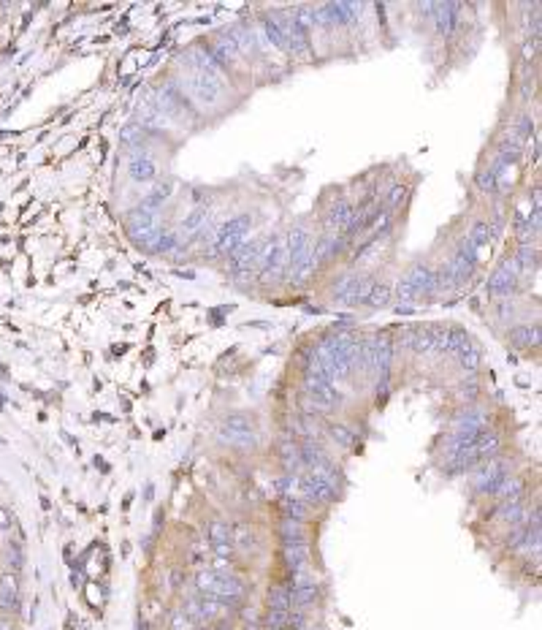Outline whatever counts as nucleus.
Returning a JSON list of instances; mask_svg holds the SVG:
<instances>
[{
	"label": "nucleus",
	"instance_id": "13d9d810",
	"mask_svg": "<svg viewBox=\"0 0 542 630\" xmlns=\"http://www.w3.org/2000/svg\"><path fill=\"white\" fill-rule=\"evenodd\" d=\"M301 630H307V628H301Z\"/></svg>",
	"mask_w": 542,
	"mask_h": 630
},
{
	"label": "nucleus",
	"instance_id": "a878e982",
	"mask_svg": "<svg viewBox=\"0 0 542 630\" xmlns=\"http://www.w3.org/2000/svg\"><path fill=\"white\" fill-rule=\"evenodd\" d=\"M345 237L342 234H331V231H325L323 237L315 239V255H318V264L323 261H331V258H336V253L345 248Z\"/></svg>",
	"mask_w": 542,
	"mask_h": 630
},
{
	"label": "nucleus",
	"instance_id": "79ce46f5",
	"mask_svg": "<svg viewBox=\"0 0 542 630\" xmlns=\"http://www.w3.org/2000/svg\"><path fill=\"white\" fill-rule=\"evenodd\" d=\"M288 617H291V611H274V608H269V611H266V617H263V628L266 630H285L288 628Z\"/></svg>",
	"mask_w": 542,
	"mask_h": 630
},
{
	"label": "nucleus",
	"instance_id": "2eb2a0df",
	"mask_svg": "<svg viewBox=\"0 0 542 630\" xmlns=\"http://www.w3.org/2000/svg\"><path fill=\"white\" fill-rule=\"evenodd\" d=\"M353 220H355V204L350 202L347 196H339V199H334L331 207H328L323 226H325V231H331V234H345L347 228L353 226Z\"/></svg>",
	"mask_w": 542,
	"mask_h": 630
},
{
	"label": "nucleus",
	"instance_id": "423d86ee",
	"mask_svg": "<svg viewBox=\"0 0 542 630\" xmlns=\"http://www.w3.org/2000/svg\"><path fill=\"white\" fill-rule=\"evenodd\" d=\"M261 248H263V239H247L242 248L231 253L225 258V269L228 275L236 280V283H252L258 278V255H261Z\"/></svg>",
	"mask_w": 542,
	"mask_h": 630
},
{
	"label": "nucleus",
	"instance_id": "f257e3e1",
	"mask_svg": "<svg viewBox=\"0 0 542 630\" xmlns=\"http://www.w3.org/2000/svg\"><path fill=\"white\" fill-rule=\"evenodd\" d=\"M394 297L398 299V304H410L415 299H431V297H440V288H437V269L426 261H415L401 280L396 283Z\"/></svg>",
	"mask_w": 542,
	"mask_h": 630
},
{
	"label": "nucleus",
	"instance_id": "6e6d98bb",
	"mask_svg": "<svg viewBox=\"0 0 542 630\" xmlns=\"http://www.w3.org/2000/svg\"><path fill=\"white\" fill-rule=\"evenodd\" d=\"M136 630H147V625H144V620H141V617L136 620Z\"/></svg>",
	"mask_w": 542,
	"mask_h": 630
},
{
	"label": "nucleus",
	"instance_id": "b1692460",
	"mask_svg": "<svg viewBox=\"0 0 542 630\" xmlns=\"http://www.w3.org/2000/svg\"><path fill=\"white\" fill-rule=\"evenodd\" d=\"M507 343L513 348H540V324H518L507 331Z\"/></svg>",
	"mask_w": 542,
	"mask_h": 630
},
{
	"label": "nucleus",
	"instance_id": "c85d7f7f",
	"mask_svg": "<svg viewBox=\"0 0 542 630\" xmlns=\"http://www.w3.org/2000/svg\"><path fill=\"white\" fill-rule=\"evenodd\" d=\"M472 345L469 340V331L461 327H447V343H444V356H461Z\"/></svg>",
	"mask_w": 542,
	"mask_h": 630
},
{
	"label": "nucleus",
	"instance_id": "72a5a7b5",
	"mask_svg": "<svg viewBox=\"0 0 542 630\" xmlns=\"http://www.w3.org/2000/svg\"><path fill=\"white\" fill-rule=\"evenodd\" d=\"M209 223V209L206 207H196L185 220H182V226H179V231H182V237H196V234H201V228Z\"/></svg>",
	"mask_w": 542,
	"mask_h": 630
},
{
	"label": "nucleus",
	"instance_id": "a19ab883",
	"mask_svg": "<svg viewBox=\"0 0 542 630\" xmlns=\"http://www.w3.org/2000/svg\"><path fill=\"white\" fill-rule=\"evenodd\" d=\"M233 546H239L242 552H252L255 549V532L247 530L245 525H239L233 530Z\"/></svg>",
	"mask_w": 542,
	"mask_h": 630
},
{
	"label": "nucleus",
	"instance_id": "603ef678",
	"mask_svg": "<svg viewBox=\"0 0 542 630\" xmlns=\"http://www.w3.org/2000/svg\"><path fill=\"white\" fill-rule=\"evenodd\" d=\"M152 497H155V486L147 483V486H144V503H152Z\"/></svg>",
	"mask_w": 542,
	"mask_h": 630
},
{
	"label": "nucleus",
	"instance_id": "a211bd4d",
	"mask_svg": "<svg viewBox=\"0 0 542 630\" xmlns=\"http://www.w3.org/2000/svg\"><path fill=\"white\" fill-rule=\"evenodd\" d=\"M488 421H491V416H488V410L486 407H480V405H467L464 410H458L456 416H453V429L456 432H483V429H488Z\"/></svg>",
	"mask_w": 542,
	"mask_h": 630
},
{
	"label": "nucleus",
	"instance_id": "39448f33",
	"mask_svg": "<svg viewBox=\"0 0 542 630\" xmlns=\"http://www.w3.org/2000/svg\"><path fill=\"white\" fill-rule=\"evenodd\" d=\"M377 278L374 275H358V272H350L342 275L339 280H334L331 285V297L336 304H350V307H358V304H366L371 288H374Z\"/></svg>",
	"mask_w": 542,
	"mask_h": 630
},
{
	"label": "nucleus",
	"instance_id": "5701e85b",
	"mask_svg": "<svg viewBox=\"0 0 542 630\" xmlns=\"http://www.w3.org/2000/svg\"><path fill=\"white\" fill-rule=\"evenodd\" d=\"M277 451H279V459H282L285 470L293 476L298 467H301V449H298V440L293 437V432H282L279 435Z\"/></svg>",
	"mask_w": 542,
	"mask_h": 630
},
{
	"label": "nucleus",
	"instance_id": "7ed1b4c3",
	"mask_svg": "<svg viewBox=\"0 0 542 630\" xmlns=\"http://www.w3.org/2000/svg\"><path fill=\"white\" fill-rule=\"evenodd\" d=\"M285 278H288V248H285V237L277 234L271 239H263V248L258 255V280L263 285H274Z\"/></svg>",
	"mask_w": 542,
	"mask_h": 630
},
{
	"label": "nucleus",
	"instance_id": "bb28decb",
	"mask_svg": "<svg viewBox=\"0 0 542 630\" xmlns=\"http://www.w3.org/2000/svg\"><path fill=\"white\" fill-rule=\"evenodd\" d=\"M263 36H266V41L274 44L277 50L288 52V36H285V25H282V20L277 17V14H269V17H263Z\"/></svg>",
	"mask_w": 542,
	"mask_h": 630
},
{
	"label": "nucleus",
	"instance_id": "2f4dec72",
	"mask_svg": "<svg viewBox=\"0 0 542 630\" xmlns=\"http://www.w3.org/2000/svg\"><path fill=\"white\" fill-rule=\"evenodd\" d=\"M513 261H516V267H518V272H520V275H523V272L537 269V264H540V250H537V245H518Z\"/></svg>",
	"mask_w": 542,
	"mask_h": 630
},
{
	"label": "nucleus",
	"instance_id": "4d7b16f0",
	"mask_svg": "<svg viewBox=\"0 0 542 630\" xmlns=\"http://www.w3.org/2000/svg\"><path fill=\"white\" fill-rule=\"evenodd\" d=\"M0 407H3V397H0Z\"/></svg>",
	"mask_w": 542,
	"mask_h": 630
},
{
	"label": "nucleus",
	"instance_id": "de8ad7c7",
	"mask_svg": "<svg viewBox=\"0 0 542 630\" xmlns=\"http://www.w3.org/2000/svg\"><path fill=\"white\" fill-rule=\"evenodd\" d=\"M404 196H407V188H404V185H394V188L385 193V199H382V209L394 212L396 207L404 202Z\"/></svg>",
	"mask_w": 542,
	"mask_h": 630
},
{
	"label": "nucleus",
	"instance_id": "c756f323",
	"mask_svg": "<svg viewBox=\"0 0 542 630\" xmlns=\"http://www.w3.org/2000/svg\"><path fill=\"white\" fill-rule=\"evenodd\" d=\"M169 193H171V185L169 182H155V188L149 190L147 196L141 199V209H147V212H157L160 215V209H163V204L169 202Z\"/></svg>",
	"mask_w": 542,
	"mask_h": 630
},
{
	"label": "nucleus",
	"instance_id": "9b49d317",
	"mask_svg": "<svg viewBox=\"0 0 542 630\" xmlns=\"http://www.w3.org/2000/svg\"><path fill=\"white\" fill-rule=\"evenodd\" d=\"M518 278H520V272H518L516 261H513V255L510 258H504L496 269L491 272V278L486 283V291H488V297L493 299H513L518 291Z\"/></svg>",
	"mask_w": 542,
	"mask_h": 630
},
{
	"label": "nucleus",
	"instance_id": "dca6fc26",
	"mask_svg": "<svg viewBox=\"0 0 542 630\" xmlns=\"http://www.w3.org/2000/svg\"><path fill=\"white\" fill-rule=\"evenodd\" d=\"M291 595H293V606L307 611L320 598V581L315 579L309 571H304V573H298V576L291 579Z\"/></svg>",
	"mask_w": 542,
	"mask_h": 630
},
{
	"label": "nucleus",
	"instance_id": "a18cd8bd",
	"mask_svg": "<svg viewBox=\"0 0 542 630\" xmlns=\"http://www.w3.org/2000/svg\"><path fill=\"white\" fill-rule=\"evenodd\" d=\"M456 394H458V400H464L467 405H472L477 397H480V383L472 378V380H464V383H458V389H456Z\"/></svg>",
	"mask_w": 542,
	"mask_h": 630
},
{
	"label": "nucleus",
	"instance_id": "20e7f679",
	"mask_svg": "<svg viewBox=\"0 0 542 630\" xmlns=\"http://www.w3.org/2000/svg\"><path fill=\"white\" fill-rule=\"evenodd\" d=\"M125 228H127V237H130L141 250H147V253H155L157 239H160V234H163V228H160V215H157V212H147V209H141V207H136V209H130V212L125 215Z\"/></svg>",
	"mask_w": 542,
	"mask_h": 630
},
{
	"label": "nucleus",
	"instance_id": "1a4fd4ad",
	"mask_svg": "<svg viewBox=\"0 0 542 630\" xmlns=\"http://www.w3.org/2000/svg\"><path fill=\"white\" fill-rule=\"evenodd\" d=\"M187 93L196 98L201 106H217L225 96V82L220 74H203V71H190L187 74Z\"/></svg>",
	"mask_w": 542,
	"mask_h": 630
},
{
	"label": "nucleus",
	"instance_id": "412c9836",
	"mask_svg": "<svg viewBox=\"0 0 542 630\" xmlns=\"http://www.w3.org/2000/svg\"><path fill=\"white\" fill-rule=\"evenodd\" d=\"M315 242V234H312V228L307 226V223H296V226L291 228L288 234H285V248H288V267L296 261L298 255H304L307 248Z\"/></svg>",
	"mask_w": 542,
	"mask_h": 630
},
{
	"label": "nucleus",
	"instance_id": "37998d69",
	"mask_svg": "<svg viewBox=\"0 0 542 630\" xmlns=\"http://www.w3.org/2000/svg\"><path fill=\"white\" fill-rule=\"evenodd\" d=\"M499 177L502 174H496L493 169H483L480 174L474 177V185H477L483 193H493V190H496V185H499Z\"/></svg>",
	"mask_w": 542,
	"mask_h": 630
},
{
	"label": "nucleus",
	"instance_id": "9d476101",
	"mask_svg": "<svg viewBox=\"0 0 542 630\" xmlns=\"http://www.w3.org/2000/svg\"><path fill=\"white\" fill-rule=\"evenodd\" d=\"M507 476H510V462L504 456L496 454L488 462H483V465H477L472 470V489L477 495H488L491 497V492L499 486V481L507 479Z\"/></svg>",
	"mask_w": 542,
	"mask_h": 630
},
{
	"label": "nucleus",
	"instance_id": "09e8293b",
	"mask_svg": "<svg viewBox=\"0 0 542 630\" xmlns=\"http://www.w3.org/2000/svg\"><path fill=\"white\" fill-rule=\"evenodd\" d=\"M328 432H331L334 443H339L342 449H350V446L355 443V435H353V429H350V427H342V424H336V427H331Z\"/></svg>",
	"mask_w": 542,
	"mask_h": 630
},
{
	"label": "nucleus",
	"instance_id": "c03bdc74",
	"mask_svg": "<svg viewBox=\"0 0 542 630\" xmlns=\"http://www.w3.org/2000/svg\"><path fill=\"white\" fill-rule=\"evenodd\" d=\"M179 245H182V237H179V234H173V231H169V228H163V234H160V239H157V248H155V253H173Z\"/></svg>",
	"mask_w": 542,
	"mask_h": 630
},
{
	"label": "nucleus",
	"instance_id": "7c9ffc66",
	"mask_svg": "<svg viewBox=\"0 0 542 630\" xmlns=\"http://www.w3.org/2000/svg\"><path fill=\"white\" fill-rule=\"evenodd\" d=\"M518 495H526V483L523 479L518 476H507V479L499 481V486L491 492V497L499 503V500H507V497H518Z\"/></svg>",
	"mask_w": 542,
	"mask_h": 630
},
{
	"label": "nucleus",
	"instance_id": "f704fd0d",
	"mask_svg": "<svg viewBox=\"0 0 542 630\" xmlns=\"http://www.w3.org/2000/svg\"><path fill=\"white\" fill-rule=\"evenodd\" d=\"M410 351L415 353V356H434V334H431V327H415V337H412Z\"/></svg>",
	"mask_w": 542,
	"mask_h": 630
},
{
	"label": "nucleus",
	"instance_id": "c9c22d12",
	"mask_svg": "<svg viewBox=\"0 0 542 630\" xmlns=\"http://www.w3.org/2000/svg\"><path fill=\"white\" fill-rule=\"evenodd\" d=\"M391 302H394V285L385 283V280H377L374 288H371L369 299H366V304L374 307V310H382V307H388Z\"/></svg>",
	"mask_w": 542,
	"mask_h": 630
},
{
	"label": "nucleus",
	"instance_id": "e433bc0d",
	"mask_svg": "<svg viewBox=\"0 0 542 630\" xmlns=\"http://www.w3.org/2000/svg\"><path fill=\"white\" fill-rule=\"evenodd\" d=\"M309 473H315L318 479L325 481V483H328V486H334V489H336V486H339V481H342V473H339V467H336V465H334V462H331L328 456H325L323 462H318L315 467H309Z\"/></svg>",
	"mask_w": 542,
	"mask_h": 630
},
{
	"label": "nucleus",
	"instance_id": "6ab92c4d",
	"mask_svg": "<svg viewBox=\"0 0 542 630\" xmlns=\"http://www.w3.org/2000/svg\"><path fill=\"white\" fill-rule=\"evenodd\" d=\"M304 394H307V400H309V407H312V410H320V413H331V410H336V407L342 405V394L336 391L334 383H331V386L304 389ZM312 410H307V413H312Z\"/></svg>",
	"mask_w": 542,
	"mask_h": 630
},
{
	"label": "nucleus",
	"instance_id": "3c124183",
	"mask_svg": "<svg viewBox=\"0 0 542 630\" xmlns=\"http://www.w3.org/2000/svg\"><path fill=\"white\" fill-rule=\"evenodd\" d=\"M374 391H377V400H380V397H388V391H391V378H380V380H377Z\"/></svg>",
	"mask_w": 542,
	"mask_h": 630
},
{
	"label": "nucleus",
	"instance_id": "8fccbe9b",
	"mask_svg": "<svg viewBox=\"0 0 542 630\" xmlns=\"http://www.w3.org/2000/svg\"><path fill=\"white\" fill-rule=\"evenodd\" d=\"M171 630H193V620L185 614V608L171 611Z\"/></svg>",
	"mask_w": 542,
	"mask_h": 630
},
{
	"label": "nucleus",
	"instance_id": "49530a36",
	"mask_svg": "<svg viewBox=\"0 0 542 630\" xmlns=\"http://www.w3.org/2000/svg\"><path fill=\"white\" fill-rule=\"evenodd\" d=\"M6 560H8V568H11V573H20V571H22V562H25V555H22V543H11V541H8V552H6Z\"/></svg>",
	"mask_w": 542,
	"mask_h": 630
},
{
	"label": "nucleus",
	"instance_id": "ea45409f",
	"mask_svg": "<svg viewBox=\"0 0 542 630\" xmlns=\"http://www.w3.org/2000/svg\"><path fill=\"white\" fill-rule=\"evenodd\" d=\"M467 239L477 248V250H483L488 242H491V228H488V220H474L472 228H469Z\"/></svg>",
	"mask_w": 542,
	"mask_h": 630
},
{
	"label": "nucleus",
	"instance_id": "f03ea898",
	"mask_svg": "<svg viewBox=\"0 0 542 630\" xmlns=\"http://www.w3.org/2000/svg\"><path fill=\"white\" fill-rule=\"evenodd\" d=\"M196 587L201 595L220 598L231 606H236L247 595L245 581L236 579L233 573H222V571H198Z\"/></svg>",
	"mask_w": 542,
	"mask_h": 630
},
{
	"label": "nucleus",
	"instance_id": "0eeeda50",
	"mask_svg": "<svg viewBox=\"0 0 542 630\" xmlns=\"http://www.w3.org/2000/svg\"><path fill=\"white\" fill-rule=\"evenodd\" d=\"M249 228H252V218H249V215H236V218H231L228 223H222L220 231H217L215 239H212V255L228 258L236 248H242L247 242Z\"/></svg>",
	"mask_w": 542,
	"mask_h": 630
},
{
	"label": "nucleus",
	"instance_id": "864d4df0",
	"mask_svg": "<svg viewBox=\"0 0 542 630\" xmlns=\"http://www.w3.org/2000/svg\"><path fill=\"white\" fill-rule=\"evenodd\" d=\"M0 630H14L11 628V617H3V620H0Z\"/></svg>",
	"mask_w": 542,
	"mask_h": 630
},
{
	"label": "nucleus",
	"instance_id": "ddd939ff",
	"mask_svg": "<svg viewBox=\"0 0 542 630\" xmlns=\"http://www.w3.org/2000/svg\"><path fill=\"white\" fill-rule=\"evenodd\" d=\"M127 174L133 182H139V185H152V182H157V160H155V155L147 150V147H133V150L127 152Z\"/></svg>",
	"mask_w": 542,
	"mask_h": 630
},
{
	"label": "nucleus",
	"instance_id": "4468645a",
	"mask_svg": "<svg viewBox=\"0 0 542 630\" xmlns=\"http://www.w3.org/2000/svg\"><path fill=\"white\" fill-rule=\"evenodd\" d=\"M526 513H529V508H526V495H518V497H507V500H499V503L493 505V522L496 525H507V527H520V525H526Z\"/></svg>",
	"mask_w": 542,
	"mask_h": 630
},
{
	"label": "nucleus",
	"instance_id": "aec40b11",
	"mask_svg": "<svg viewBox=\"0 0 542 630\" xmlns=\"http://www.w3.org/2000/svg\"><path fill=\"white\" fill-rule=\"evenodd\" d=\"M20 611V576L6 571L0 576V614L14 617Z\"/></svg>",
	"mask_w": 542,
	"mask_h": 630
},
{
	"label": "nucleus",
	"instance_id": "58836bf2",
	"mask_svg": "<svg viewBox=\"0 0 542 630\" xmlns=\"http://www.w3.org/2000/svg\"><path fill=\"white\" fill-rule=\"evenodd\" d=\"M456 361H458V367H461L464 373L474 375V373L480 370V364H483V351H480L477 345H469V348L461 353V356H456Z\"/></svg>",
	"mask_w": 542,
	"mask_h": 630
},
{
	"label": "nucleus",
	"instance_id": "5fc2aeb1",
	"mask_svg": "<svg viewBox=\"0 0 542 630\" xmlns=\"http://www.w3.org/2000/svg\"><path fill=\"white\" fill-rule=\"evenodd\" d=\"M0 527H8V513L6 511H0Z\"/></svg>",
	"mask_w": 542,
	"mask_h": 630
},
{
	"label": "nucleus",
	"instance_id": "4c0bfd02",
	"mask_svg": "<svg viewBox=\"0 0 542 630\" xmlns=\"http://www.w3.org/2000/svg\"><path fill=\"white\" fill-rule=\"evenodd\" d=\"M279 538H282V546H291V543H298V541H307V532L301 527V522L282 519L279 522Z\"/></svg>",
	"mask_w": 542,
	"mask_h": 630
},
{
	"label": "nucleus",
	"instance_id": "4be33fe9",
	"mask_svg": "<svg viewBox=\"0 0 542 630\" xmlns=\"http://www.w3.org/2000/svg\"><path fill=\"white\" fill-rule=\"evenodd\" d=\"M282 562L291 573V579L309 571L307 562H309V538L307 541H298V543H291V546H282Z\"/></svg>",
	"mask_w": 542,
	"mask_h": 630
},
{
	"label": "nucleus",
	"instance_id": "f3484780",
	"mask_svg": "<svg viewBox=\"0 0 542 630\" xmlns=\"http://www.w3.org/2000/svg\"><path fill=\"white\" fill-rule=\"evenodd\" d=\"M431 22L437 27V36L450 38L458 30V25H461V6L458 3H434Z\"/></svg>",
	"mask_w": 542,
	"mask_h": 630
},
{
	"label": "nucleus",
	"instance_id": "cd10ccee",
	"mask_svg": "<svg viewBox=\"0 0 542 630\" xmlns=\"http://www.w3.org/2000/svg\"><path fill=\"white\" fill-rule=\"evenodd\" d=\"M269 608L274 611H293V595L291 581H277L269 587Z\"/></svg>",
	"mask_w": 542,
	"mask_h": 630
},
{
	"label": "nucleus",
	"instance_id": "393cba45",
	"mask_svg": "<svg viewBox=\"0 0 542 630\" xmlns=\"http://www.w3.org/2000/svg\"><path fill=\"white\" fill-rule=\"evenodd\" d=\"M209 541L217 555H231L233 552V527L225 519H212L209 522Z\"/></svg>",
	"mask_w": 542,
	"mask_h": 630
},
{
	"label": "nucleus",
	"instance_id": "f8f14e48",
	"mask_svg": "<svg viewBox=\"0 0 542 630\" xmlns=\"http://www.w3.org/2000/svg\"><path fill=\"white\" fill-rule=\"evenodd\" d=\"M298 497L307 505H334L339 500V489L328 486L325 481H320L315 473H304L298 476Z\"/></svg>",
	"mask_w": 542,
	"mask_h": 630
},
{
	"label": "nucleus",
	"instance_id": "6e6552de",
	"mask_svg": "<svg viewBox=\"0 0 542 630\" xmlns=\"http://www.w3.org/2000/svg\"><path fill=\"white\" fill-rule=\"evenodd\" d=\"M220 443L231 449H252L258 443L252 419L247 413H231L220 427Z\"/></svg>",
	"mask_w": 542,
	"mask_h": 630
},
{
	"label": "nucleus",
	"instance_id": "473e14b6",
	"mask_svg": "<svg viewBox=\"0 0 542 630\" xmlns=\"http://www.w3.org/2000/svg\"><path fill=\"white\" fill-rule=\"evenodd\" d=\"M282 511H285V519L307 522L312 513V505H307L298 495H288V497H282Z\"/></svg>",
	"mask_w": 542,
	"mask_h": 630
}]
</instances>
